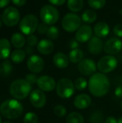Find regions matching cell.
Returning <instances> with one entry per match:
<instances>
[{"label":"cell","instance_id":"obj_1","mask_svg":"<svg viewBox=\"0 0 122 123\" xmlns=\"http://www.w3.org/2000/svg\"><path fill=\"white\" fill-rule=\"evenodd\" d=\"M90 92L96 97H101L107 94L110 89V82L105 74L96 73L92 75L88 81Z\"/></svg>","mask_w":122,"mask_h":123},{"label":"cell","instance_id":"obj_2","mask_svg":"<svg viewBox=\"0 0 122 123\" xmlns=\"http://www.w3.org/2000/svg\"><path fill=\"white\" fill-rule=\"evenodd\" d=\"M0 112L4 117L14 120L18 118L22 114L23 107L19 101L10 99L1 103L0 106Z\"/></svg>","mask_w":122,"mask_h":123},{"label":"cell","instance_id":"obj_3","mask_svg":"<svg viewBox=\"0 0 122 123\" xmlns=\"http://www.w3.org/2000/svg\"><path fill=\"white\" fill-rule=\"evenodd\" d=\"M32 86L24 79L14 81L9 88L11 95L17 99H23L30 94Z\"/></svg>","mask_w":122,"mask_h":123},{"label":"cell","instance_id":"obj_4","mask_svg":"<svg viewBox=\"0 0 122 123\" xmlns=\"http://www.w3.org/2000/svg\"><path fill=\"white\" fill-rule=\"evenodd\" d=\"M74 83L68 78H63L58 81L56 84L57 94L63 99H68L71 97L75 92Z\"/></svg>","mask_w":122,"mask_h":123},{"label":"cell","instance_id":"obj_5","mask_svg":"<svg viewBox=\"0 0 122 123\" xmlns=\"http://www.w3.org/2000/svg\"><path fill=\"white\" fill-rule=\"evenodd\" d=\"M40 15L43 22L47 25H52L58 21L60 14L59 12L55 6L47 4L41 8Z\"/></svg>","mask_w":122,"mask_h":123},{"label":"cell","instance_id":"obj_6","mask_svg":"<svg viewBox=\"0 0 122 123\" xmlns=\"http://www.w3.org/2000/svg\"><path fill=\"white\" fill-rule=\"evenodd\" d=\"M38 25V19L35 15L27 14L19 22V30L23 34L29 35L37 30Z\"/></svg>","mask_w":122,"mask_h":123},{"label":"cell","instance_id":"obj_7","mask_svg":"<svg viewBox=\"0 0 122 123\" xmlns=\"http://www.w3.org/2000/svg\"><path fill=\"white\" fill-rule=\"evenodd\" d=\"M81 17L75 13H68L66 14L62 20L63 28L69 32H73L81 27Z\"/></svg>","mask_w":122,"mask_h":123},{"label":"cell","instance_id":"obj_8","mask_svg":"<svg viewBox=\"0 0 122 123\" xmlns=\"http://www.w3.org/2000/svg\"><path fill=\"white\" fill-rule=\"evenodd\" d=\"M118 64V61L114 55H109L102 57L98 62L97 68L103 74H108L113 71Z\"/></svg>","mask_w":122,"mask_h":123},{"label":"cell","instance_id":"obj_9","mask_svg":"<svg viewBox=\"0 0 122 123\" xmlns=\"http://www.w3.org/2000/svg\"><path fill=\"white\" fill-rule=\"evenodd\" d=\"M20 19V14L18 9L14 6L7 7L2 14L3 22L9 27L16 25Z\"/></svg>","mask_w":122,"mask_h":123},{"label":"cell","instance_id":"obj_10","mask_svg":"<svg viewBox=\"0 0 122 123\" xmlns=\"http://www.w3.org/2000/svg\"><path fill=\"white\" fill-rule=\"evenodd\" d=\"M78 69L79 72L84 76H92L96 74L97 66L93 60L86 58L83 59L78 63Z\"/></svg>","mask_w":122,"mask_h":123},{"label":"cell","instance_id":"obj_11","mask_svg":"<svg viewBox=\"0 0 122 123\" xmlns=\"http://www.w3.org/2000/svg\"><path fill=\"white\" fill-rule=\"evenodd\" d=\"M28 69L35 74H38L42 71L45 66L43 59L37 55H32L29 57L27 61Z\"/></svg>","mask_w":122,"mask_h":123},{"label":"cell","instance_id":"obj_12","mask_svg":"<svg viewBox=\"0 0 122 123\" xmlns=\"http://www.w3.org/2000/svg\"><path fill=\"white\" fill-rule=\"evenodd\" d=\"M104 51L109 55H115L122 50V41L119 37H111L108 40L104 46Z\"/></svg>","mask_w":122,"mask_h":123},{"label":"cell","instance_id":"obj_13","mask_svg":"<svg viewBox=\"0 0 122 123\" xmlns=\"http://www.w3.org/2000/svg\"><path fill=\"white\" fill-rule=\"evenodd\" d=\"M29 102L35 108H42L46 104V96L40 89L33 90L29 95Z\"/></svg>","mask_w":122,"mask_h":123},{"label":"cell","instance_id":"obj_14","mask_svg":"<svg viewBox=\"0 0 122 123\" xmlns=\"http://www.w3.org/2000/svg\"><path fill=\"white\" fill-rule=\"evenodd\" d=\"M93 29L90 25H84L81 26L76 33V40L79 43L89 41L93 37Z\"/></svg>","mask_w":122,"mask_h":123},{"label":"cell","instance_id":"obj_15","mask_svg":"<svg viewBox=\"0 0 122 123\" xmlns=\"http://www.w3.org/2000/svg\"><path fill=\"white\" fill-rule=\"evenodd\" d=\"M37 84L40 90L44 92H51L56 87L55 79L49 76H42L38 78Z\"/></svg>","mask_w":122,"mask_h":123},{"label":"cell","instance_id":"obj_16","mask_svg":"<svg viewBox=\"0 0 122 123\" xmlns=\"http://www.w3.org/2000/svg\"><path fill=\"white\" fill-rule=\"evenodd\" d=\"M104 46L103 40L97 36H93L88 41V44L89 52L93 55H98L101 53L104 49Z\"/></svg>","mask_w":122,"mask_h":123},{"label":"cell","instance_id":"obj_17","mask_svg":"<svg viewBox=\"0 0 122 123\" xmlns=\"http://www.w3.org/2000/svg\"><path fill=\"white\" fill-rule=\"evenodd\" d=\"M91 104V98L86 94H78L76 97L73 101L74 106L78 110H85Z\"/></svg>","mask_w":122,"mask_h":123},{"label":"cell","instance_id":"obj_18","mask_svg":"<svg viewBox=\"0 0 122 123\" xmlns=\"http://www.w3.org/2000/svg\"><path fill=\"white\" fill-rule=\"evenodd\" d=\"M37 49L41 54L49 55L54 50V44L50 40L42 39L37 43Z\"/></svg>","mask_w":122,"mask_h":123},{"label":"cell","instance_id":"obj_19","mask_svg":"<svg viewBox=\"0 0 122 123\" xmlns=\"http://www.w3.org/2000/svg\"><path fill=\"white\" fill-rule=\"evenodd\" d=\"M52 61L57 68H65L68 66L69 58L65 53L62 52H58L54 55Z\"/></svg>","mask_w":122,"mask_h":123},{"label":"cell","instance_id":"obj_20","mask_svg":"<svg viewBox=\"0 0 122 123\" xmlns=\"http://www.w3.org/2000/svg\"><path fill=\"white\" fill-rule=\"evenodd\" d=\"M110 31L109 25L105 22H98L93 27V32L96 36L102 38L106 37Z\"/></svg>","mask_w":122,"mask_h":123},{"label":"cell","instance_id":"obj_21","mask_svg":"<svg viewBox=\"0 0 122 123\" xmlns=\"http://www.w3.org/2000/svg\"><path fill=\"white\" fill-rule=\"evenodd\" d=\"M11 52L9 41L6 38L0 39V59L7 58Z\"/></svg>","mask_w":122,"mask_h":123},{"label":"cell","instance_id":"obj_22","mask_svg":"<svg viewBox=\"0 0 122 123\" xmlns=\"http://www.w3.org/2000/svg\"><path fill=\"white\" fill-rule=\"evenodd\" d=\"M11 42L14 47L17 48H22V47H24L26 40L22 34L17 32L12 35L11 38Z\"/></svg>","mask_w":122,"mask_h":123},{"label":"cell","instance_id":"obj_23","mask_svg":"<svg viewBox=\"0 0 122 123\" xmlns=\"http://www.w3.org/2000/svg\"><path fill=\"white\" fill-rule=\"evenodd\" d=\"M68 58L69 61L73 63H79L83 58V52L78 48L73 49L69 53Z\"/></svg>","mask_w":122,"mask_h":123},{"label":"cell","instance_id":"obj_24","mask_svg":"<svg viewBox=\"0 0 122 123\" xmlns=\"http://www.w3.org/2000/svg\"><path fill=\"white\" fill-rule=\"evenodd\" d=\"M97 19V14L95 11L93 9H87L85 10L81 16V19L87 23V24H91L94 22Z\"/></svg>","mask_w":122,"mask_h":123},{"label":"cell","instance_id":"obj_25","mask_svg":"<svg viewBox=\"0 0 122 123\" xmlns=\"http://www.w3.org/2000/svg\"><path fill=\"white\" fill-rule=\"evenodd\" d=\"M12 71V65L9 61H4L0 63V76L2 77L9 76Z\"/></svg>","mask_w":122,"mask_h":123},{"label":"cell","instance_id":"obj_26","mask_svg":"<svg viewBox=\"0 0 122 123\" xmlns=\"http://www.w3.org/2000/svg\"><path fill=\"white\" fill-rule=\"evenodd\" d=\"M67 6L70 11L78 12L83 6V0H68Z\"/></svg>","mask_w":122,"mask_h":123},{"label":"cell","instance_id":"obj_27","mask_svg":"<svg viewBox=\"0 0 122 123\" xmlns=\"http://www.w3.org/2000/svg\"><path fill=\"white\" fill-rule=\"evenodd\" d=\"M25 56H26V53L24 50H22L21 49H17L14 50L11 54V59L14 63H20L24 60Z\"/></svg>","mask_w":122,"mask_h":123},{"label":"cell","instance_id":"obj_28","mask_svg":"<svg viewBox=\"0 0 122 123\" xmlns=\"http://www.w3.org/2000/svg\"><path fill=\"white\" fill-rule=\"evenodd\" d=\"M66 123H84V119L80 113L73 112L67 116Z\"/></svg>","mask_w":122,"mask_h":123},{"label":"cell","instance_id":"obj_29","mask_svg":"<svg viewBox=\"0 0 122 123\" xmlns=\"http://www.w3.org/2000/svg\"><path fill=\"white\" fill-rule=\"evenodd\" d=\"M88 85V82L83 77H78L74 81V86L77 90H84Z\"/></svg>","mask_w":122,"mask_h":123},{"label":"cell","instance_id":"obj_30","mask_svg":"<svg viewBox=\"0 0 122 123\" xmlns=\"http://www.w3.org/2000/svg\"><path fill=\"white\" fill-rule=\"evenodd\" d=\"M88 3L92 9H100L106 5V0H88Z\"/></svg>","mask_w":122,"mask_h":123},{"label":"cell","instance_id":"obj_31","mask_svg":"<svg viewBox=\"0 0 122 123\" xmlns=\"http://www.w3.org/2000/svg\"><path fill=\"white\" fill-rule=\"evenodd\" d=\"M48 38L51 40H55L59 36V30L55 26H50L46 33Z\"/></svg>","mask_w":122,"mask_h":123},{"label":"cell","instance_id":"obj_32","mask_svg":"<svg viewBox=\"0 0 122 123\" xmlns=\"http://www.w3.org/2000/svg\"><path fill=\"white\" fill-rule=\"evenodd\" d=\"M53 111H54L55 115L57 117H64V116L66 115V113H67V110H66V108H65L63 105H56V106L54 107Z\"/></svg>","mask_w":122,"mask_h":123},{"label":"cell","instance_id":"obj_33","mask_svg":"<svg viewBox=\"0 0 122 123\" xmlns=\"http://www.w3.org/2000/svg\"><path fill=\"white\" fill-rule=\"evenodd\" d=\"M24 123H37L38 117L33 112H27L24 117Z\"/></svg>","mask_w":122,"mask_h":123},{"label":"cell","instance_id":"obj_34","mask_svg":"<svg viewBox=\"0 0 122 123\" xmlns=\"http://www.w3.org/2000/svg\"><path fill=\"white\" fill-rule=\"evenodd\" d=\"M103 122V115L99 111H96L90 117L91 123H102Z\"/></svg>","mask_w":122,"mask_h":123},{"label":"cell","instance_id":"obj_35","mask_svg":"<svg viewBox=\"0 0 122 123\" xmlns=\"http://www.w3.org/2000/svg\"><path fill=\"white\" fill-rule=\"evenodd\" d=\"M37 42H38V40H37V36H35V35H32V34L28 35V37L27 38V43L28 45L34 47L36 45H37Z\"/></svg>","mask_w":122,"mask_h":123},{"label":"cell","instance_id":"obj_36","mask_svg":"<svg viewBox=\"0 0 122 123\" xmlns=\"http://www.w3.org/2000/svg\"><path fill=\"white\" fill-rule=\"evenodd\" d=\"M48 28H49V27H47V25L42 22H41L40 24L38 25L37 30V32H38L40 34L44 35V34H46V33H47Z\"/></svg>","mask_w":122,"mask_h":123},{"label":"cell","instance_id":"obj_37","mask_svg":"<svg viewBox=\"0 0 122 123\" xmlns=\"http://www.w3.org/2000/svg\"><path fill=\"white\" fill-rule=\"evenodd\" d=\"M37 77L36 75L33 74H27L25 77V81H27L29 84H35V83L37 82Z\"/></svg>","mask_w":122,"mask_h":123},{"label":"cell","instance_id":"obj_38","mask_svg":"<svg viewBox=\"0 0 122 123\" xmlns=\"http://www.w3.org/2000/svg\"><path fill=\"white\" fill-rule=\"evenodd\" d=\"M114 33L119 37H122V24H117L114 27Z\"/></svg>","mask_w":122,"mask_h":123},{"label":"cell","instance_id":"obj_39","mask_svg":"<svg viewBox=\"0 0 122 123\" xmlns=\"http://www.w3.org/2000/svg\"><path fill=\"white\" fill-rule=\"evenodd\" d=\"M69 46L70 48L73 50V49H76L79 47V42H78L76 39H73L70 41L69 43Z\"/></svg>","mask_w":122,"mask_h":123},{"label":"cell","instance_id":"obj_40","mask_svg":"<svg viewBox=\"0 0 122 123\" xmlns=\"http://www.w3.org/2000/svg\"><path fill=\"white\" fill-rule=\"evenodd\" d=\"M49 2L52 4V5H55V6H62L66 0H48Z\"/></svg>","mask_w":122,"mask_h":123},{"label":"cell","instance_id":"obj_41","mask_svg":"<svg viewBox=\"0 0 122 123\" xmlns=\"http://www.w3.org/2000/svg\"><path fill=\"white\" fill-rule=\"evenodd\" d=\"M114 94L116 97L119 98H122V85H120L116 87V89H115Z\"/></svg>","mask_w":122,"mask_h":123},{"label":"cell","instance_id":"obj_42","mask_svg":"<svg viewBox=\"0 0 122 123\" xmlns=\"http://www.w3.org/2000/svg\"><path fill=\"white\" fill-rule=\"evenodd\" d=\"M12 1L13 4L17 6H22L27 2V0H12Z\"/></svg>","mask_w":122,"mask_h":123},{"label":"cell","instance_id":"obj_43","mask_svg":"<svg viewBox=\"0 0 122 123\" xmlns=\"http://www.w3.org/2000/svg\"><path fill=\"white\" fill-rule=\"evenodd\" d=\"M105 123H118V120L114 117L109 116L106 119Z\"/></svg>","mask_w":122,"mask_h":123},{"label":"cell","instance_id":"obj_44","mask_svg":"<svg viewBox=\"0 0 122 123\" xmlns=\"http://www.w3.org/2000/svg\"><path fill=\"white\" fill-rule=\"evenodd\" d=\"M24 52H25V53H26L27 55H32V54L34 53V49H33V47H32V46H29V45L27 46V47L25 48V50H24Z\"/></svg>","mask_w":122,"mask_h":123},{"label":"cell","instance_id":"obj_45","mask_svg":"<svg viewBox=\"0 0 122 123\" xmlns=\"http://www.w3.org/2000/svg\"><path fill=\"white\" fill-rule=\"evenodd\" d=\"M10 2V0H0V8L6 6Z\"/></svg>","mask_w":122,"mask_h":123},{"label":"cell","instance_id":"obj_46","mask_svg":"<svg viewBox=\"0 0 122 123\" xmlns=\"http://www.w3.org/2000/svg\"><path fill=\"white\" fill-rule=\"evenodd\" d=\"M118 123H122V117H121L118 120Z\"/></svg>","mask_w":122,"mask_h":123},{"label":"cell","instance_id":"obj_47","mask_svg":"<svg viewBox=\"0 0 122 123\" xmlns=\"http://www.w3.org/2000/svg\"><path fill=\"white\" fill-rule=\"evenodd\" d=\"M1 25H2V22H1V20L0 19V28H1Z\"/></svg>","mask_w":122,"mask_h":123},{"label":"cell","instance_id":"obj_48","mask_svg":"<svg viewBox=\"0 0 122 123\" xmlns=\"http://www.w3.org/2000/svg\"><path fill=\"white\" fill-rule=\"evenodd\" d=\"M10 123V122H9V121H5V122H4V123Z\"/></svg>","mask_w":122,"mask_h":123},{"label":"cell","instance_id":"obj_49","mask_svg":"<svg viewBox=\"0 0 122 123\" xmlns=\"http://www.w3.org/2000/svg\"><path fill=\"white\" fill-rule=\"evenodd\" d=\"M0 123H2V121H1V115H0Z\"/></svg>","mask_w":122,"mask_h":123},{"label":"cell","instance_id":"obj_50","mask_svg":"<svg viewBox=\"0 0 122 123\" xmlns=\"http://www.w3.org/2000/svg\"><path fill=\"white\" fill-rule=\"evenodd\" d=\"M121 107H122V104H121Z\"/></svg>","mask_w":122,"mask_h":123}]
</instances>
